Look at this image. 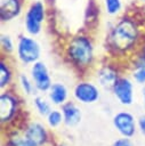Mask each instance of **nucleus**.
<instances>
[{
	"instance_id": "obj_1",
	"label": "nucleus",
	"mask_w": 145,
	"mask_h": 146,
	"mask_svg": "<svg viewBox=\"0 0 145 146\" xmlns=\"http://www.w3.org/2000/svg\"><path fill=\"white\" fill-rule=\"evenodd\" d=\"M134 10H126L121 16L112 19L107 27L105 48L111 56L130 58L144 46L145 25L143 18Z\"/></svg>"
},
{
	"instance_id": "obj_2",
	"label": "nucleus",
	"mask_w": 145,
	"mask_h": 146,
	"mask_svg": "<svg viewBox=\"0 0 145 146\" xmlns=\"http://www.w3.org/2000/svg\"><path fill=\"white\" fill-rule=\"evenodd\" d=\"M64 55L69 63L81 72L92 68L96 63V46L94 38L88 32L72 34L64 46Z\"/></svg>"
},
{
	"instance_id": "obj_3",
	"label": "nucleus",
	"mask_w": 145,
	"mask_h": 146,
	"mask_svg": "<svg viewBox=\"0 0 145 146\" xmlns=\"http://www.w3.org/2000/svg\"><path fill=\"white\" fill-rule=\"evenodd\" d=\"M49 6L45 0H30L23 14V26L25 33L38 36L48 19Z\"/></svg>"
},
{
	"instance_id": "obj_4",
	"label": "nucleus",
	"mask_w": 145,
	"mask_h": 146,
	"mask_svg": "<svg viewBox=\"0 0 145 146\" xmlns=\"http://www.w3.org/2000/svg\"><path fill=\"white\" fill-rule=\"evenodd\" d=\"M42 48L35 36L27 33L19 34L16 40V57L17 60L24 66H31L40 60Z\"/></svg>"
},
{
	"instance_id": "obj_5",
	"label": "nucleus",
	"mask_w": 145,
	"mask_h": 146,
	"mask_svg": "<svg viewBox=\"0 0 145 146\" xmlns=\"http://www.w3.org/2000/svg\"><path fill=\"white\" fill-rule=\"evenodd\" d=\"M73 97L80 104H95L100 98L99 86L89 80H80L73 88Z\"/></svg>"
},
{
	"instance_id": "obj_6",
	"label": "nucleus",
	"mask_w": 145,
	"mask_h": 146,
	"mask_svg": "<svg viewBox=\"0 0 145 146\" xmlns=\"http://www.w3.org/2000/svg\"><path fill=\"white\" fill-rule=\"evenodd\" d=\"M112 94L116 102L122 106H130L135 99V87L131 76L120 75L112 88Z\"/></svg>"
},
{
	"instance_id": "obj_7",
	"label": "nucleus",
	"mask_w": 145,
	"mask_h": 146,
	"mask_svg": "<svg viewBox=\"0 0 145 146\" xmlns=\"http://www.w3.org/2000/svg\"><path fill=\"white\" fill-rule=\"evenodd\" d=\"M30 76L39 92H47L53 84V78L47 64L38 60L30 66Z\"/></svg>"
},
{
	"instance_id": "obj_8",
	"label": "nucleus",
	"mask_w": 145,
	"mask_h": 146,
	"mask_svg": "<svg viewBox=\"0 0 145 146\" xmlns=\"http://www.w3.org/2000/svg\"><path fill=\"white\" fill-rule=\"evenodd\" d=\"M113 125L115 130L122 136L127 138H131L135 136L137 131V119L128 111H120L113 116Z\"/></svg>"
},
{
	"instance_id": "obj_9",
	"label": "nucleus",
	"mask_w": 145,
	"mask_h": 146,
	"mask_svg": "<svg viewBox=\"0 0 145 146\" xmlns=\"http://www.w3.org/2000/svg\"><path fill=\"white\" fill-rule=\"evenodd\" d=\"M26 0H1L0 19L1 23H9L18 18L26 8Z\"/></svg>"
},
{
	"instance_id": "obj_10",
	"label": "nucleus",
	"mask_w": 145,
	"mask_h": 146,
	"mask_svg": "<svg viewBox=\"0 0 145 146\" xmlns=\"http://www.w3.org/2000/svg\"><path fill=\"white\" fill-rule=\"evenodd\" d=\"M119 76L120 75H119L116 67L111 64L100 65L99 67L96 68V82L99 87L104 89L112 90Z\"/></svg>"
},
{
	"instance_id": "obj_11",
	"label": "nucleus",
	"mask_w": 145,
	"mask_h": 146,
	"mask_svg": "<svg viewBox=\"0 0 145 146\" xmlns=\"http://www.w3.org/2000/svg\"><path fill=\"white\" fill-rule=\"evenodd\" d=\"M0 111H1V123L9 122L16 114L17 111V98L10 91H3L0 96Z\"/></svg>"
},
{
	"instance_id": "obj_12",
	"label": "nucleus",
	"mask_w": 145,
	"mask_h": 146,
	"mask_svg": "<svg viewBox=\"0 0 145 146\" xmlns=\"http://www.w3.org/2000/svg\"><path fill=\"white\" fill-rule=\"evenodd\" d=\"M23 133L38 146H43L48 141V131L46 127L38 121H31L27 123Z\"/></svg>"
},
{
	"instance_id": "obj_13",
	"label": "nucleus",
	"mask_w": 145,
	"mask_h": 146,
	"mask_svg": "<svg viewBox=\"0 0 145 146\" xmlns=\"http://www.w3.org/2000/svg\"><path fill=\"white\" fill-rule=\"evenodd\" d=\"M47 94L50 103L56 106H63L69 99V88L64 82L61 81L53 82Z\"/></svg>"
},
{
	"instance_id": "obj_14",
	"label": "nucleus",
	"mask_w": 145,
	"mask_h": 146,
	"mask_svg": "<svg viewBox=\"0 0 145 146\" xmlns=\"http://www.w3.org/2000/svg\"><path fill=\"white\" fill-rule=\"evenodd\" d=\"M62 113L64 116V124L67 127H75L81 122L82 112L81 108L73 102H66L62 106Z\"/></svg>"
},
{
	"instance_id": "obj_15",
	"label": "nucleus",
	"mask_w": 145,
	"mask_h": 146,
	"mask_svg": "<svg viewBox=\"0 0 145 146\" xmlns=\"http://www.w3.org/2000/svg\"><path fill=\"white\" fill-rule=\"evenodd\" d=\"M100 6L104 14L112 19L118 18L126 11L123 0H102Z\"/></svg>"
},
{
	"instance_id": "obj_16",
	"label": "nucleus",
	"mask_w": 145,
	"mask_h": 146,
	"mask_svg": "<svg viewBox=\"0 0 145 146\" xmlns=\"http://www.w3.org/2000/svg\"><path fill=\"white\" fill-rule=\"evenodd\" d=\"M14 79V71L8 62V57L2 56L0 60V88L3 90L5 88H8Z\"/></svg>"
},
{
	"instance_id": "obj_17",
	"label": "nucleus",
	"mask_w": 145,
	"mask_h": 146,
	"mask_svg": "<svg viewBox=\"0 0 145 146\" xmlns=\"http://www.w3.org/2000/svg\"><path fill=\"white\" fill-rule=\"evenodd\" d=\"M17 82H18V87H19L21 91L25 96H33L35 94V91H38L30 74L19 73L17 76Z\"/></svg>"
},
{
	"instance_id": "obj_18",
	"label": "nucleus",
	"mask_w": 145,
	"mask_h": 146,
	"mask_svg": "<svg viewBox=\"0 0 145 146\" xmlns=\"http://www.w3.org/2000/svg\"><path fill=\"white\" fill-rule=\"evenodd\" d=\"M0 46L2 56L9 57L16 51V42L13 36L8 33H2L0 36Z\"/></svg>"
},
{
	"instance_id": "obj_19",
	"label": "nucleus",
	"mask_w": 145,
	"mask_h": 146,
	"mask_svg": "<svg viewBox=\"0 0 145 146\" xmlns=\"http://www.w3.org/2000/svg\"><path fill=\"white\" fill-rule=\"evenodd\" d=\"M33 106L37 110L38 114L46 117L51 112V103L49 99L42 97V96H35L33 98Z\"/></svg>"
},
{
	"instance_id": "obj_20",
	"label": "nucleus",
	"mask_w": 145,
	"mask_h": 146,
	"mask_svg": "<svg viewBox=\"0 0 145 146\" xmlns=\"http://www.w3.org/2000/svg\"><path fill=\"white\" fill-rule=\"evenodd\" d=\"M102 10V6L96 2V0H89L87 8H86V22H88L89 26H91L96 21L97 17H99Z\"/></svg>"
},
{
	"instance_id": "obj_21",
	"label": "nucleus",
	"mask_w": 145,
	"mask_h": 146,
	"mask_svg": "<svg viewBox=\"0 0 145 146\" xmlns=\"http://www.w3.org/2000/svg\"><path fill=\"white\" fill-rule=\"evenodd\" d=\"M46 119H47V124L51 129H56L62 123H64V116L62 111L59 110H51V112L46 116Z\"/></svg>"
},
{
	"instance_id": "obj_22",
	"label": "nucleus",
	"mask_w": 145,
	"mask_h": 146,
	"mask_svg": "<svg viewBox=\"0 0 145 146\" xmlns=\"http://www.w3.org/2000/svg\"><path fill=\"white\" fill-rule=\"evenodd\" d=\"M9 146H38L24 133H16L9 138Z\"/></svg>"
},
{
	"instance_id": "obj_23",
	"label": "nucleus",
	"mask_w": 145,
	"mask_h": 146,
	"mask_svg": "<svg viewBox=\"0 0 145 146\" xmlns=\"http://www.w3.org/2000/svg\"><path fill=\"white\" fill-rule=\"evenodd\" d=\"M130 76L136 83L144 86L145 84V66L132 67L130 71Z\"/></svg>"
},
{
	"instance_id": "obj_24",
	"label": "nucleus",
	"mask_w": 145,
	"mask_h": 146,
	"mask_svg": "<svg viewBox=\"0 0 145 146\" xmlns=\"http://www.w3.org/2000/svg\"><path fill=\"white\" fill-rule=\"evenodd\" d=\"M112 146H134L132 141L130 138H127V137H122V138H119L116 139Z\"/></svg>"
},
{
	"instance_id": "obj_25",
	"label": "nucleus",
	"mask_w": 145,
	"mask_h": 146,
	"mask_svg": "<svg viewBox=\"0 0 145 146\" xmlns=\"http://www.w3.org/2000/svg\"><path fill=\"white\" fill-rule=\"evenodd\" d=\"M137 128L139 130V132L145 136V114L140 115L138 119H137Z\"/></svg>"
},
{
	"instance_id": "obj_26",
	"label": "nucleus",
	"mask_w": 145,
	"mask_h": 146,
	"mask_svg": "<svg viewBox=\"0 0 145 146\" xmlns=\"http://www.w3.org/2000/svg\"><path fill=\"white\" fill-rule=\"evenodd\" d=\"M142 98H143V106L145 110V84L143 86V89H142Z\"/></svg>"
},
{
	"instance_id": "obj_27",
	"label": "nucleus",
	"mask_w": 145,
	"mask_h": 146,
	"mask_svg": "<svg viewBox=\"0 0 145 146\" xmlns=\"http://www.w3.org/2000/svg\"><path fill=\"white\" fill-rule=\"evenodd\" d=\"M136 1H137V3H139V5L145 7V0H136Z\"/></svg>"
},
{
	"instance_id": "obj_28",
	"label": "nucleus",
	"mask_w": 145,
	"mask_h": 146,
	"mask_svg": "<svg viewBox=\"0 0 145 146\" xmlns=\"http://www.w3.org/2000/svg\"><path fill=\"white\" fill-rule=\"evenodd\" d=\"M45 1H46V2H47V3H48V6H49V7H51V1H53V2H54V1H55V0H45Z\"/></svg>"
}]
</instances>
